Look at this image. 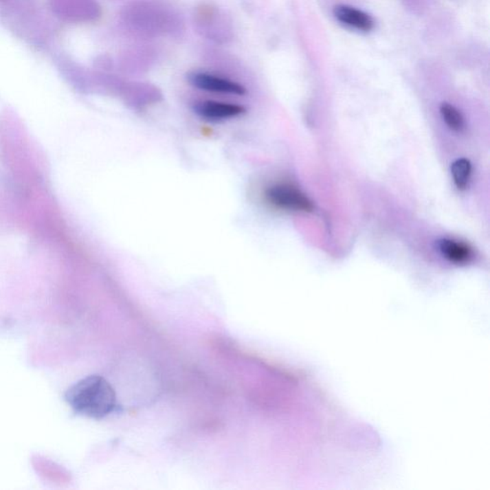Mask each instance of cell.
I'll return each mask as SVG.
<instances>
[{
    "label": "cell",
    "mask_w": 490,
    "mask_h": 490,
    "mask_svg": "<svg viewBox=\"0 0 490 490\" xmlns=\"http://www.w3.org/2000/svg\"><path fill=\"white\" fill-rule=\"evenodd\" d=\"M65 401L75 414L103 419L121 411L115 390L101 375H87L65 392Z\"/></svg>",
    "instance_id": "6da1fadb"
},
{
    "label": "cell",
    "mask_w": 490,
    "mask_h": 490,
    "mask_svg": "<svg viewBox=\"0 0 490 490\" xmlns=\"http://www.w3.org/2000/svg\"><path fill=\"white\" fill-rule=\"evenodd\" d=\"M265 197L269 203L278 208L296 212H311L313 210L311 199L292 185H273L265 192Z\"/></svg>",
    "instance_id": "7a4b0ae2"
},
{
    "label": "cell",
    "mask_w": 490,
    "mask_h": 490,
    "mask_svg": "<svg viewBox=\"0 0 490 490\" xmlns=\"http://www.w3.org/2000/svg\"><path fill=\"white\" fill-rule=\"evenodd\" d=\"M190 84L197 89L214 93L245 95L246 89L243 85L224 78L214 76L208 73H191L188 75Z\"/></svg>",
    "instance_id": "3957f363"
},
{
    "label": "cell",
    "mask_w": 490,
    "mask_h": 490,
    "mask_svg": "<svg viewBox=\"0 0 490 490\" xmlns=\"http://www.w3.org/2000/svg\"><path fill=\"white\" fill-rule=\"evenodd\" d=\"M197 115L206 120H223L245 113V109L240 104L223 103V102L205 101L194 107Z\"/></svg>",
    "instance_id": "277c9868"
},
{
    "label": "cell",
    "mask_w": 490,
    "mask_h": 490,
    "mask_svg": "<svg viewBox=\"0 0 490 490\" xmlns=\"http://www.w3.org/2000/svg\"><path fill=\"white\" fill-rule=\"evenodd\" d=\"M333 14L340 23L357 30L369 32L375 26L374 21L369 14L347 5H338L333 10Z\"/></svg>",
    "instance_id": "5b68a950"
},
{
    "label": "cell",
    "mask_w": 490,
    "mask_h": 490,
    "mask_svg": "<svg viewBox=\"0 0 490 490\" xmlns=\"http://www.w3.org/2000/svg\"><path fill=\"white\" fill-rule=\"evenodd\" d=\"M438 247L443 257L451 263L462 265L467 263L472 258L471 248L460 241L445 238L438 243Z\"/></svg>",
    "instance_id": "8992f818"
},
{
    "label": "cell",
    "mask_w": 490,
    "mask_h": 490,
    "mask_svg": "<svg viewBox=\"0 0 490 490\" xmlns=\"http://www.w3.org/2000/svg\"><path fill=\"white\" fill-rule=\"evenodd\" d=\"M471 163L465 158L456 160L453 163L451 172H452L453 180H454L458 189L465 190L467 187L470 175H471Z\"/></svg>",
    "instance_id": "52a82bcc"
},
{
    "label": "cell",
    "mask_w": 490,
    "mask_h": 490,
    "mask_svg": "<svg viewBox=\"0 0 490 490\" xmlns=\"http://www.w3.org/2000/svg\"><path fill=\"white\" fill-rule=\"evenodd\" d=\"M441 113L446 125L455 131H462L465 129V119L462 113L455 107L447 103L441 106Z\"/></svg>",
    "instance_id": "ba28073f"
}]
</instances>
